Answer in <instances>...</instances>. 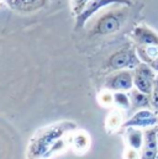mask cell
<instances>
[{
	"label": "cell",
	"mask_w": 158,
	"mask_h": 159,
	"mask_svg": "<svg viewBox=\"0 0 158 159\" xmlns=\"http://www.w3.org/2000/svg\"><path fill=\"white\" fill-rule=\"evenodd\" d=\"M78 129L74 121H58L39 128L29 141L26 159H49L64 153L69 146L72 132Z\"/></svg>",
	"instance_id": "1"
},
{
	"label": "cell",
	"mask_w": 158,
	"mask_h": 159,
	"mask_svg": "<svg viewBox=\"0 0 158 159\" xmlns=\"http://www.w3.org/2000/svg\"><path fill=\"white\" fill-rule=\"evenodd\" d=\"M127 7L126 5H118L116 9L101 12L89 31L90 36H109L120 31L128 16Z\"/></svg>",
	"instance_id": "2"
},
{
	"label": "cell",
	"mask_w": 158,
	"mask_h": 159,
	"mask_svg": "<svg viewBox=\"0 0 158 159\" xmlns=\"http://www.w3.org/2000/svg\"><path fill=\"white\" fill-rule=\"evenodd\" d=\"M141 62L138 57L136 56V49L131 46H126L114 54H111L104 63L103 69L105 73L110 74L118 70H125V69H133L137 66H140Z\"/></svg>",
	"instance_id": "3"
},
{
	"label": "cell",
	"mask_w": 158,
	"mask_h": 159,
	"mask_svg": "<svg viewBox=\"0 0 158 159\" xmlns=\"http://www.w3.org/2000/svg\"><path fill=\"white\" fill-rule=\"evenodd\" d=\"M110 5H126V6H131L132 1L131 0H91L86 5L84 11L79 15L78 17H76V25H74L76 31H78L80 29H84L86 22L95 14H98L101 9H104L106 6H110Z\"/></svg>",
	"instance_id": "4"
},
{
	"label": "cell",
	"mask_w": 158,
	"mask_h": 159,
	"mask_svg": "<svg viewBox=\"0 0 158 159\" xmlns=\"http://www.w3.org/2000/svg\"><path fill=\"white\" fill-rule=\"evenodd\" d=\"M156 75L153 73V69L147 63H141L135 68L133 72V84L143 94L151 95L153 90Z\"/></svg>",
	"instance_id": "5"
},
{
	"label": "cell",
	"mask_w": 158,
	"mask_h": 159,
	"mask_svg": "<svg viewBox=\"0 0 158 159\" xmlns=\"http://www.w3.org/2000/svg\"><path fill=\"white\" fill-rule=\"evenodd\" d=\"M133 85V73L130 70H118L106 75L103 88L115 91H127Z\"/></svg>",
	"instance_id": "6"
},
{
	"label": "cell",
	"mask_w": 158,
	"mask_h": 159,
	"mask_svg": "<svg viewBox=\"0 0 158 159\" xmlns=\"http://www.w3.org/2000/svg\"><path fill=\"white\" fill-rule=\"evenodd\" d=\"M69 146L73 153L84 156L90 148V136L84 129H76L69 137Z\"/></svg>",
	"instance_id": "7"
},
{
	"label": "cell",
	"mask_w": 158,
	"mask_h": 159,
	"mask_svg": "<svg viewBox=\"0 0 158 159\" xmlns=\"http://www.w3.org/2000/svg\"><path fill=\"white\" fill-rule=\"evenodd\" d=\"M131 37L137 46L158 44V35L146 25H140L133 29Z\"/></svg>",
	"instance_id": "8"
},
{
	"label": "cell",
	"mask_w": 158,
	"mask_h": 159,
	"mask_svg": "<svg viewBox=\"0 0 158 159\" xmlns=\"http://www.w3.org/2000/svg\"><path fill=\"white\" fill-rule=\"evenodd\" d=\"M51 0H15L9 7L20 14H32L44 7Z\"/></svg>",
	"instance_id": "9"
},
{
	"label": "cell",
	"mask_w": 158,
	"mask_h": 159,
	"mask_svg": "<svg viewBox=\"0 0 158 159\" xmlns=\"http://www.w3.org/2000/svg\"><path fill=\"white\" fill-rule=\"evenodd\" d=\"M158 121V117L152 114L151 111H147V110H142V111H138L133 117L126 121L123 123V128H128V127H146V126H150V125H155Z\"/></svg>",
	"instance_id": "10"
},
{
	"label": "cell",
	"mask_w": 158,
	"mask_h": 159,
	"mask_svg": "<svg viewBox=\"0 0 158 159\" xmlns=\"http://www.w3.org/2000/svg\"><path fill=\"white\" fill-rule=\"evenodd\" d=\"M125 115H123V110H120L118 107L113 109L105 120V129L108 133H114L118 131L123 123H125Z\"/></svg>",
	"instance_id": "11"
},
{
	"label": "cell",
	"mask_w": 158,
	"mask_h": 159,
	"mask_svg": "<svg viewBox=\"0 0 158 159\" xmlns=\"http://www.w3.org/2000/svg\"><path fill=\"white\" fill-rule=\"evenodd\" d=\"M157 142H156V131L148 129L145 133V149L142 159H156Z\"/></svg>",
	"instance_id": "12"
},
{
	"label": "cell",
	"mask_w": 158,
	"mask_h": 159,
	"mask_svg": "<svg viewBox=\"0 0 158 159\" xmlns=\"http://www.w3.org/2000/svg\"><path fill=\"white\" fill-rule=\"evenodd\" d=\"M138 56L142 61L147 64L158 59V44H150V46H137Z\"/></svg>",
	"instance_id": "13"
},
{
	"label": "cell",
	"mask_w": 158,
	"mask_h": 159,
	"mask_svg": "<svg viewBox=\"0 0 158 159\" xmlns=\"http://www.w3.org/2000/svg\"><path fill=\"white\" fill-rule=\"evenodd\" d=\"M126 139L127 143L131 148L133 149H138L142 146L143 142V134L141 131L135 129L133 127H128V129L126 131Z\"/></svg>",
	"instance_id": "14"
},
{
	"label": "cell",
	"mask_w": 158,
	"mask_h": 159,
	"mask_svg": "<svg viewBox=\"0 0 158 159\" xmlns=\"http://www.w3.org/2000/svg\"><path fill=\"white\" fill-rule=\"evenodd\" d=\"M131 104L133 106V109H140V107H148L150 104V99L147 94L141 93L140 90H133L131 91Z\"/></svg>",
	"instance_id": "15"
},
{
	"label": "cell",
	"mask_w": 158,
	"mask_h": 159,
	"mask_svg": "<svg viewBox=\"0 0 158 159\" xmlns=\"http://www.w3.org/2000/svg\"><path fill=\"white\" fill-rule=\"evenodd\" d=\"M114 106L120 110H128L131 106V98L125 91L114 93Z\"/></svg>",
	"instance_id": "16"
},
{
	"label": "cell",
	"mask_w": 158,
	"mask_h": 159,
	"mask_svg": "<svg viewBox=\"0 0 158 159\" xmlns=\"http://www.w3.org/2000/svg\"><path fill=\"white\" fill-rule=\"evenodd\" d=\"M98 102L103 107H111L114 106V93L106 89H103L98 94Z\"/></svg>",
	"instance_id": "17"
},
{
	"label": "cell",
	"mask_w": 158,
	"mask_h": 159,
	"mask_svg": "<svg viewBox=\"0 0 158 159\" xmlns=\"http://www.w3.org/2000/svg\"><path fill=\"white\" fill-rule=\"evenodd\" d=\"M91 0H69V7H71V12L72 15L76 17H78L79 15L84 11V9L86 7V5L90 2Z\"/></svg>",
	"instance_id": "18"
},
{
	"label": "cell",
	"mask_w": 158,
	"mask_h": 159,
	"mask_svg": "<svg viewBox=\"0 0 158 159\" xmlns=\"http://www.w3.org/2000/svg\"><path fill=\"white\" fill-rule=\"evenodd\" d=\"M152 98H151V104L153 106V109L158 112V77L155 80V85H153V90H152Z\"/></svg>",
	"instance_id": "19"
},
{
	"label": "cell",
	"mask_w": 158,
	"mask_h": 159,
	"mask_svg": "<svg viewBox=\"0 0 158 159\" xmlns=\"http://www.w3.org/2000/svg\"><path fill=\"white\" fill-rule=\"evenodd\" d=\"M123 158L125 159H138V154H137L136 149H133V148H131V147H130L128 149H126Z\"/></svg>",
	"instance_id": "20"
},
{
	"label": "cell",
	"mask_w": 158,
	"mask_h": 159,
	"mask_svg": "<svg viewBox=\"0 0 158 159\" xmlns=\"http://www.w3.org/2000/svg\"><path fill=\"white\" fill-rule=\"evenodd\" d=\"M150 66H151V68H152L153 70H158V59L157 61H155V62H152Z\"/></svg>",
	"instance_id": "21"
},
{
	"label": "cell",
	"mask_w": 158,
	"mask_h": 159,
	"mask_svg": "<svg viewBox=\"0 0 158 159\" xmlns=\"http://www.w3.org/2000/svg\"><path fill=\"white\" fill-rule=\"evenodd\" d=\"M2 1H4V2L7 5V6H10V5H11V4H12L15 0H2Z\"/></svg>",
	"instance_id": "22"
},
{
	"label": "cell",
	"mask_w": 158,
	"mask_h": 159,
	"mask_svg": "<svg viewBox=\"0 0 158 159\" xmlns=\"http://www.w3.org/2000/svg\"><path fill=\"white\" fill-rule=\"evenodd\" d=\"M1 1H2V0H0V2H1Z\"/></svg>",
	"instance_id": "23"
},
{
	"label": "cell",
	"mask_w": 158,
	"mask_h": 159,
	"mask_svg": "<svg viewBox=\"0 0 158 159\" xmlns=\"http://www.w3.org/2000/svg\"><path fill=\"white\" fill-rule=\"evenodd\" d=\"M51 1H54V0H51Z\"/></svg>",
	"instance_id": "24"
}]
</instances>
